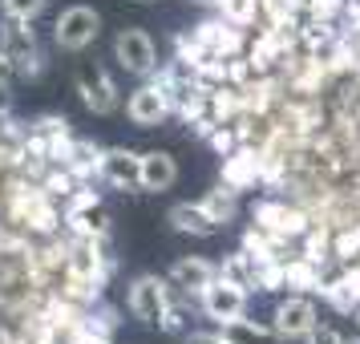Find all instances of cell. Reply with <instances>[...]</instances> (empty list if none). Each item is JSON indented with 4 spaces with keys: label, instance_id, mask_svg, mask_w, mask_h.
Instances as JSON below:
<instances>
[{
    "label": "cell",
    "instance_id": "cell-17",
    "mask_svg": "<svg viewBox=\"0 0 360 344\" xmlns=\"http://www.w3.org/2000/svg\"><path fill=\"white\" fill-rule=\"evenodd\" d=\"M255 8H259V0H223V17L231 25H251L255 20Z\"/></svg>",
    "mask_w": 360,
    "mask_h": 344
},
{
    "label": "cell",
    "instance_id": "cell-3",
    "mask_svg": "<svg viewBox=\"0 0 360 344\" xmlns=\"http://www.w3.org/2000/svg\"><path fill=\"white\" fill-rule=\"evenodd\" d=\"M126 304H130L134 320L162 328L166 312H170V288H166L158 276H142V279H134V284H130V295H126Z\"/></svg>",
    "mask_w": 360,
    "mask_h": 344
},
{
    "label": "cell",
    "instance_id": "cell-14",
    "mask_svg": "<svg viewBox=\"0 0 360 344\" xmlns=\"http://www.w3.org/2000/svg\"><path fill=\"white\" fill-rule=\"evenodd\" d=\"M223 344H283V336H279L276 328H263L255 324V320H223Z\"/></svg>",
    "mask_w": 360,
    "mask_h": 344
},
{
    "label": "cell",
    "instance_id": "cell-23",
    "mask_svg": "<svg viewBox=\"0 0 360 344\" xmlns=\"http://www.w3.org/2000/svg\"><path fill=\"white\" fill-rule=\"evenodd\" d=\"M186 344H223V332H191Z\"/></svg>",
    "mask_w": 360,
    "mask_h": 344
},
{
    "label": "cell",
    "instance_id": "cell-12",
    "mask_svg": "<svg viewBox=\"0 0 360 344\" xmlns=\"http://www.w3.org/2000/svg\"><path fill=\"white\" fill-rule=\"evenodd\" d=\"M255 219H259V227H267L271 235H279V239L308 231V219L295 211V207H283V203H263L259 211H255Z\"/></svg>",
    "mask_w": 360,
    "mask_h": 344
},
{
    "label": "cell",
    "instance_id": "cell-2",
    "mask_svg": "<svg viewBox=\"0 0 360 344\" xmlns=\"http://www.w3.org/2000/svg\"><path fill=\"white\" fill-rule=\"evenodd\" d=\"M0 45L8 49L17 73H25V77H37V73H41V49H37V33L29 29V20L8 17V13H4V25H0Z\"/></svg>",
    "mask_w": 360,
    "mask_h": 344
},
{
    "label": "cell",
    "instance_id": "cell-16",
    "mask_svg": "<svg viewBox=\"0 0 360 344\" xmlns=\"http://www.w3.org/2000/svg\"><path fill=\"white\" fill-rule=\"evenodd\" d=\"M202 207H207V211L214 215V223H219V227H223V223H231V219H235V191H223V186H219V191H211V195L202 198Z\"/></svg>",
    "mask_w": 360,
    "mask_h": 344
},
{
    "label": "cell",
    "instance_id": "cell-22",
    "mask_svg": "<svg viewBox=\"0 0 360 344\" xmlns=\"http://www.w3.org/2000/svg\"><path fill=\"white\" fill-rule=\"evenodd\" d=\"M356 247H360V227L356 231H344L340 243H336V255H348V251H356Z\"/></svg>",
    "mask_w": 360,
    "mask_h": 344
},
{
    "label": "cell",
    "instance_id": "cell-10",
    "mask_svg": "<svg viewBox=\"0 0 360 344\" xmlns=\"http://www.w3.org/2000/svg\"><path fill=\"white\" fill-rule=\"evenodd\" d=\"M214 276H219V272H214L207 260H198V255H186V260H179L170 267V284L186 295H202L214 284Z\"/></svg>",
    "mask_w": 360,
    "mask_h": 344
},
{
    "label": "cell",
    "instance_id": "cell-26",
    "mask_svg": "<svg viewBox=\"0 0 360 344\" xmlns=\"http://www.w3.org/2000/svg\"><path fill=\"white\" fill-rule=\"evenodd\" d=\"M198 4H219V8H223V0H198Z\"/></svg>",
    "mask_w": 360,
    "mask_h": 344
},
{
    "label": "cell",
    "instance_id": "cell-13",
    "mask_svg": "<svg viewBox=\"0 0 360 344\" xmlns=\"http://www.w3.org/2000/svg\"><path fill=\"white\" fill-rule=\"evenodd\" d=\"M170 223L174 231L182 235H214L219 223H214V215L202 207V203H179V207H170Z\"/></svg>",
    "mask_w": 360,
    "mask_h": 344
},
{
    "label": "cell",
    "instance_id": "cell-5",
    "mask_svg": "<svg viewBox=\"0 0 360 344\" xmlns=\"http://www.w3.org/2000/svg\"><path fill=\"white\" fill-rule=\"evenodd\" d=\"M202 312L211 316V320H239L247 312V288L243 284H235L227 276H214V284L202 292Z\"/></svg>",
    "mask_w": 360,
    "mask_h": 344
},
{
    "label": "cell",
    "instance_id": "cell-19",
    "mask_svg": "<svg viewBox=\"0 0 360 344\" xmlns=\"http://www.w3.org/2000/svg\"><path fill=\"white\" fill-rule=\"evenodd\" d=\"M207 138H211V146L219 150V154H235V146H239V134H235V130H223V126H214Z\"/></svg>",
    "mask_w": 360,
    "mask_h": 344
},
{
    "label": "cell",
    "instance_id": "cell-8",
    "mask_svg": "<svg viewBox=\"0 0 360 344\" xmlns=\"http://www.w3.org/2000/svg\"><path fill=\"white\" fill-rule=\"evenodd\" d=\"M316 324H320V316H316V304L308 295H292L276 308V332L283 340H308V332Z\"/></svg>",
    "mask_w": 360,
    "mask_h": 344
},
{
    "label": "cell",
    "instance_id": "cell-9",
    "mask_svg": "<svg viewBox=\"0 0 360 344\" xmlns=\"http://www.w3.org/2000/svg\"><path fill=\"white\" fill-rule=\"evenodd\" d=\"M126 114H130L134 126H158L166 114H170V98H166L162 82H146L138 85L126 101Z\"/></svg>",
    "mask_w": 360,
    "mask_h": 344
},
{
    "label": "cell",
    "instance_id": "cell-27",
    "mask_svg": "<svg viewBox=\"0 0 360 344\" xmlns=\"http://www.w3.org/2000/svg\"><path fill=\"white\" fill-rule=\"evenodd\" d=\"M356 312H360V308H356Z\"/></svg>",
    "mask_w": 360,
    "mask_h": 344
},
{
    "label": "cell",
    "instance_id": "cell-7",
    "mask_svg": "<svg viewBox=\"0 0 360 344\" xmlns=\"http://www.w3.org/2000/svg\"><path fill=\"white\" fill-rule=\"evenodd\" d=\"M98 179L117 191H134L142 186V154L134 150H105L98 158Z\"/></svg>",
    "mask_w": 360,
    "mask_h": 344
},
{
    "label": "cell",
    "instance_id": "cell-15",
    "mask_svg": "<svg viewBox=\"0 0 360 344\" xmlns=\"http://www.w3.org/2000/svg\"><path fill=\"white\" fill-rule=\"evenodd\" d=\"M255 179H259V158H255V154L235 150L227 163H223V182H227L231 191H243V186H251Z\"/></svg>",
    "mask_w": 360,
    "mask_h": 344
},
{
    "label": "cell",
    "instance_id": "cell-18",
    "mask_svg": "<svg viewBox=\"0 0 360 344\" xmlns=\"http://www.w3.org/2000/svg\"><path fill=\"white\" fill-rule=\"evenodd\" d=\"M0 8H4L8 17L33 20V17H41V8H45V0H0Z\"/></svg>",
    "mask_w": 360,
    "mask_h": 344
},
{
    "label": "cell",
    "instance_id": "cell-20",
    "mask_svg": "<svg viewBox=\"0 0 360 344\" xmlns=\"http://www.w3.org/2000/svg\"><path fill=\"white\" fill-rule=\"evenodd\" d=\"M13 77H17V65H13L8 49L0 45V89H8V85H13Z\"/></svg>",
    "mask_w": 360,
    "mask_h": 344
},
{
    "label": "cell",
    "instance_id": "cell-25",
    "mask_svg": "<svg viewBox=\"0 0 360 344\" xmlns=\"http://www.w3.org/2000/svg\"><path fill=\"white\" fill-rule=\"evenodd\" d=\"M344 344H360V336H344Z\"/></svg>",
    "mask_w": 360,
    "mask_h": 344
},
{
    "label": "cell",
    "instance_id": "cell-6",
    "mask_svg": "<svg viewBox=\"0 0 360 344\" xmlns=\"http://www.w3.org/2000/svg\"><path fill=\"white\" fill-rule=\"evenodd\" d=\"M77 94H82V101L94 114H114L117 110V85L110 82V73L101 65H94V61L77 65Z\"/></svg>",
    "mask_w": 360,
    "mask_h": 344
},
{
    "label": "cell",
    "instance_id": "cell-4",
    "mask_svg": "<svg viewBox=\"0 0 360 344\" xmlns=\"http://www.w3.org/2000/svg\"><path fill=\"white\" fill-rule=\"evenodd\" d=\"M114 57L117 65L126 73H134V77H150L154 65H158V49H154L150 33H142V29H122L114 41Z\"/></svg>",
    "mask_w": 360,
    "mask_h": 344
},
{
    "label": "cell",
    "instance_id": "cell-24",
    "mask_svg": "<svg viewBox=\"0 0 360 344\" xmlns=\"http://www.w3.org/2000/svg\"><path fill=\"white\" fill-rule=\"evenodd\" d=\"M344 17L352 29H360V0H344Z\"/></svg>",
    "mask_w": 360,
    "mask_h": 344
},
{
    "label": "cell",
    "instance_id": "cell-11",
    "mask_svg": "<svg viewBox=\"0 0 360 344\" xmlns=\"http://www.w3.org/2000/svg\"><path fill=\"white\" fill-rule=\"evenodd\" d=\"M179 182V163H174V154H166V150H150L142 154V191H170Z\"/></svg>",
    "mask_w": 360,
    "mask_h": 344
},
{
    "label": "cell",
    "instance_id": "cell-1",
    "mask_svg": "<svg viewBox=\"0 0 360 344\" xmlns=\"http://www.w3.org/2000/svg\"><path fill=\"white\" fill-rule=\"evenodd\" d=\"M98 33H101V17L94 8H85V4H73V8H65L61 17L53 20V41L65 53L89 49L98 41Z\"/></svg>",
    "mask_w": 360,
    "mask_h": 344
},
{
    "label": "cell",
    "instance_id": "cell-21",
    "mask_svg": "<svg viewBox=\"0 0 360 344\" xmlns=\"http://www.w3.org/2000/svg\"><path fill=\"white\" fill-rule=\"evenodd\" d=\"M308 344H344V336H340V332H332V328H320V324H316V328L308 332Z\"/></svg>",
    "mask_w": 360,
    "mask_h": 344
}]
</instances>
